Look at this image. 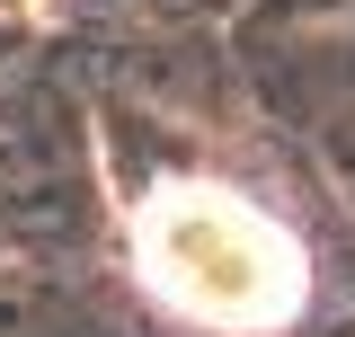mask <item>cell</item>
I'll return each instance as SVG.
<instances>
[{
  "instance_id": "1",
  "label": "cell",
  "mask_w": 355,
  "mask_h": 337,
  "mask_svg": "<svg viewBox=\"0 0 355 337\" xmlns=\"http://www.w3.org/2000/svg\"><path fill=\"white\" fill-rule=\"evenodd\" d=\"M133 249H142L151 293L187 320H214V329H275L302 302V249L222 187L151 196Z\"/></svg>"
}]
</instances>
